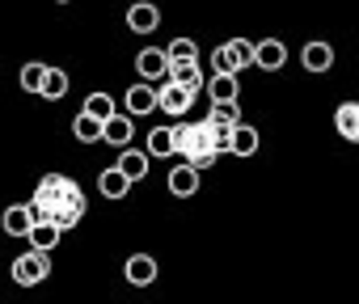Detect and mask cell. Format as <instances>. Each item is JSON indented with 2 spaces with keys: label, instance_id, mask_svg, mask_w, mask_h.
<instances>
[{
  "label": "cell",
  "instance_id": "1",
  "mask_svg": "<svg viewBox=\"0 0 359 304\" xmlns=\"http://www.w3.org/2000/svg\"><path fill=\"white\" fill-rule=\"evenodd\" d=\"M169 131H173V152H182L187 165H195L199 174L216 165L220 152L212 148V123H208V118H203V123H177V127H169Z\"/></svg>",
  "mask_w": 359,
  "mask_h": 304
},
{
  "label": "cell",
  "instance_id": "2",
  "mask_svg": "<svg viewBox=\"0 0 359 304\" xmlns=\"http://www.w3.org/2000/svg\"><path fill=\"white\" fill-rule=\"evenodd\" d=\"M250 64H254V43H250V39H229L224 47L212 51V72H233V76H241V68H250Z\"/></svg>",
  "mask_w": 359,
  "mask_h": 304
},
{
  "label": "cell",
  "instance_id": "3",
  "mask_svg": "<svg viewBox=\"0 0 359 304\" xmlns=\"http://www.w3.org/2000/svg\"><path fill=\"white\" fill-rule=\"evenodd\" d=\"M81 220H85V195H81V186H76V182H68V186H64V195L55 199L51 224H55L60 233H68V228H76Z\"/></svg>",
  "mask_w": 359,
  "mask_h": 304
},
{
  "label": "cell",
  "instance_id": "4",
  "mask_svg": "<svg viewBox=\"0 0 359 304\" xmlns=\"http://www.w3.org/2000/svg\"><path fill=\"white\" fill-rule=\"evenodd\" d=\"M195 97H199V93L173 85V81H156V110H165L169 118H187L191 106H195Z\"/></svg>",
  "mask_w": 359,
  "mask_h": 304
},
{
  "label": "cell",
  "instance_id": "5",
  "mask_svg": "<svg viewBox=\"0 0 359 304\" xmlns=\"http://www.w3.org/2000/svg\"><path fill=\"white\" fill-rule=\"evenodd\" d=\"M47 275H51V258H47L43 249H30V254L13 258V283H22V287H39Z\"/></svg>",
  "mask_w": 359,
  "mask_h": 304
},
{
  "label": "cell",
  "instance_id": "6",
  "mask_svg": "<svg viewBox=\"0 0 359 304\" xmlns=\"http://www.w3.org/2000/svg\"><path fill=\"white\" fill-rule=\"evenodd\" d=\"M165 81L182 85V89H191V93H203V68H199V60H169Z\"/></svg>",
  "mask_w": 359,
  "mask_h": 304
},
{
  "label": "cell",
  "instance_id": "7",
  "mask_svg": "<svg viewBox=\"0 0 359 304\" xmlns=\"http://www.w3.org/2000/svg\"><path fill=\"white\" fill-rule=\"evenodd\" d=\"M123 106H127V114H131V118H144V114H152V110H156V85H152V81H140V85H131V89L123 93Z\"/></svg>",
  "mask_w": 359,
  "mask_h": 304
},
{
  "label": "cell",
  "instance_id": "8",
  "mask_svg": "<svg viewBox=\"0 0 359 304\" xmlns=\"http://www.w3.org/2000/svg\"><path fill=\"white\" fill-rule=\"evenodd\" d=\"M165 68H169V55H165V47H144L140 55H135V72H140V81H165Z\"/></svg>",
  "mask_w": 359,
  "mask_h": 304
},
{
  "label": "cell",
  "instance_id": "9",
  "mask_svg": "<svg viewBox=\"0 0 359 304\" xmlns=\"http://www.w3.org/2000/svg\"><path fill=\"white\" fill-rule=\"evenodd\" d=\"M165 186H169L173 199H191V195L199 191V170H195V165H173L169 178H165Z\"/></svg>",
  "mask_w": 359,
  "mask_h": 304
},
{
  "label": "cell",
  "instance_id": "10",
  "mask_svg": "<svg viewBox=\"0 0 359 304\" xmlns=\"http://www.w3.org/2000/svg\"><path fill=\"white\" fill-rule=\"evenodd\" d=\"M254 64H258L262 72H279V68L287 64V47H283L279 39H262V43H254Z\"/></svg>",
  "mask_w": 359,
  "mask_h": 304
},
{
  "label": "cell",
  "instance_id": "11",
  "mask_svg": "<svg viewBox=\"0 0 359 304\" xmlns=\"http://www.w3.org/2000/svg\"><path fill=\"white\" fill-rule=\"evenodd\" d=\"M300 64H304V72H330L334 68V47L321 43V39H313V43H304Z\"/></svg>",
  "mask_w": 359,
  "mask_h": 304
},
{
  "label": "cell",
  "instance_id": "12",
  "mask_svg": "<svg viewBox=\"0 0 359 304\" xmlns=\"http://www.w3.org/2000/svg\"><path fill=\"white\" fill-rule=\"evenodd\" d=\"M131 135H135V118H131V114H110V118H102V139H106V144L123 148V144H131Z\"/></svg>",
  "mask_w": 359,
  "mask_h": 304
},
{
  "label": "cell",
  "instance_id": "13",
  "mask_svg": "<svg viewBox=\"0 0 359 304\" xmlns=\"http://www.w3.org/2000/svg\"><path fill=\"white\" fill-rule=\"evenodd\" d=\"M123 275H127L131 287H148V283L156 279V258H152V254H131L127 266H123Z\"/></svg>",
  "mask_w": 359,
  "mask_h": 304
},
{
  "label": "cell",
  "instance_id": "14",
  "mask_svg": "<svg viewBox=\"0 0 359 304\" xmlns=\"http://www.w3.org/2000/svg\"><path fill=\"white\" fill-rule=\"evenodd\" d=\"M148 161H152L148 152H135L131 144H123V152H118V170L127 174V182H131V186L148 178Z\"/></svg>",
  "mask_w": 359,
  "mask_h": 304
},
{
  "label": "cell",
  "instance_id": "15",
  "mask_svg": "<svg viewBox=\"0 0 359 304\" xmlns=\"http://www.w3.org/2000/svg\"><path fill=\"white\" fill-rule=\"evenodd\" d=\"M127 26H131L135 34H152V30L161 26V13H156V5H148V0H135V5L127 9Z\"/></svg>",
  "mask_w": 359,
  "mask_h": 304
},
{
  "label": "cell",
  "instance_id": "16",
  "mask_svg": "<svg viewBox=\"0 0 359 304\" xmlns=\"http://www.w3.org/2000/svg\"><path fill=\"white\" fill-rule=\"evenodd\" d=\"M208 97H212V102H241V81H237L233 72H212Z\"/></svg>",
  "mask_w": 359,
  "mask_h": 304
},
{
  "label": "cell",
  "instance_id": "17",
  "mask_svg": "<svg viewBox=\"0 0 359 304\" xmlns=\"http://www.w3.org/2000/svg\"><path fill=\"white\" fill-rule=\"evenodd\" d=\"M60 237H64V233H60L51 220H34V224H30V233H26L30 249H43V254H51V249L60 245Z\"/></svg>",
  "mask_w": 359,
  "mask_h": 304
},
{
  "label": "cell",
  "instance_id": "18",
  "mask_svg": "<svg viewBox=\"0 0 359 304\" xmlns=\"http://www.w3.org/2000/svg\"><path fill=\"white\" fill-rule=\"evenodd\" d=\"M229 152H233V157H254V152H258V131L245 127V123H233V131H229Z\"/></svg>",
  "mask_w": 359,
  "mask_h": 304
},
{
  "label": "cell",
  "instance_id": "19",
  "mask_svg": "<svg viewBox=\"0 0 359 304\" xmlns=\"http://www.w3.org/2000/svg\"><path fill=\"white\" fill-rule=\"evenodd\" d=\"M97 191H102L106 199H127L131 182H127V174L114 165V170H102V174H97Z\"/></svg>",
  "mask_w": 359,
  "mask_h": 304
},
{
  "label": "cell",
  "instance_id": "20",
  "mask_svg": "<svg viewBox=\"0 0 359 304\" xmlns=\"http://www.w3.org/2000/svg\"><path fill=\"white\" fill-rule=\"evenodd\" d=\"M0 220H5V233H9V237H26V233H30V224H34V216H30V207H26V203L5 207V216H0Z\"/></svg>",
  "mask_w": 359,
  "mask_h": 304
},
{
  "label": "cell",
  "instance_id": "21",
  "mask_svg": "<svg viewBox=\"0 0 359 304\" xmlns=\"http://www.w3.org/2000/svg\"><path fill=\"white\" fill-rule=\"evenodd\" d=\"M334 127L342 131V139H359V106L355 102H342L334 110Z\"/></svg>",
  "mask_w": 359,
  "mask_h": 304
},
{
  "label": "cell",
  "instance_id": "22",
  "mask_svg": "<svg viewBox=\"0 0 359 304\" xmlns=\"http://www.w3.org/2000/svg\"><path fill=\"white\" fill-rule=\"evenodd\" d=\"M39 97H47V102H60V97H68V72H64V68H47Z\"/></svg>",
  "mask_w": 359,
  "mask_h": 304
},
{
  "label": "cell",
  "instance_id": "23",
  "mask_svg": "<svg viewBox=\"0 0 359 304\" xmlns=\"http://www.w3.org/2000/svg\"><path fill=\"white\" fill-rule=\"evenodd\" d=\"M72 135H76L81 144H97V139H102V118H93V114L81 110V114L72 118Z\"/></svg>",
  "mask_w": 359,
  "mask_h": 304
},
{
  "label": "cell",
  "instance_id": "24",
  "mask_svg": "<svg viewBox=\"0 0 359 304\" xmlns=\"http://www.w3.org/2000/svg\"><path fill=\"white\" fill-rule=\"evenodd\" d=\"M208 123H212V127H233V123H241V102H212Z\"/></svg>",
  "mask_w": 359,
  "mask_h": 304
},
{
  "label": "cell",
  "instance_id": "25",
  "mask_svg": "<svg viewBox=\"0 0 359 304\" xmlns=\"http://www.w3.org/2000/svg\"><path fill=\"white\" fill-rule=\"evenodd\" d=\"M148 157H173V131L169 127L148 131Z\"/></svg>",
  "mask_w": 359,
  "mask_h": 304
},
{
  "label": "cell",
  "instance_id": "26",
  "mask_svg": "<svg viewBox=\"0 0 359 304\" xmlns=\"http://www.w3.org/2000/svg\"><path fill=\"white\" fill-rule=\"evenodd\" d=\"M85 114L110 118V114H114V97H110V93H89V97H85Z\"/></svg>",
  "mask_w": 359,
  "mask_h": 304
},
{
  "label": "cell",
  "instance_id": "27",
  "mask_svg": "<svg viewBox=\"0 0 359 304\" xmlns=\"http://www.w3.org/2000/svg\"><path fill=\"white\" fill-rule=\"evenodd\" d=\"M43 76H47V64H26L18 81H22L26 93H39V89H43Z\"/></svg>",
  "mask_w": 359,
  "mask_h": 304
},
{
  "label": "cell",
  "instance_id": "28",
  "mask_svg": "<svg viewBox=\"0 0 359 304\" xmlns=\"http://www.w3.org/2000/svg\"><path fill=\"white\" fill-rule=\"evenodd\" d=\"M165 55L169 60H199V47H195V39H173L165 47Z\"/></svg>",
  "mask_w": 359,
  "mask_h": 304
},
{
  "label": "cell",
  "instance_id": "29",
  "mask_svg": "<svg viewBox=\"0 0 359 304\" xmlns=\"http://www.w3.org/2000/svg\"><path fill=\"white\" fill-rule=\"evenodd\" d=\"M60 5H64V0H60Z\"/></svg>",
  "mask_w": 359,
  "mask_h": 304
}]
</instances>
